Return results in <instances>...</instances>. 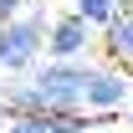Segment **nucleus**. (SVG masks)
Instances as JSON below:
<instances>
[{"instance_id":"f257e3e1","label":"nucleus","mask_w":133,"mask_h":133,"mask_svg":"<svg viewBox=\"0 0 133 133\" xmlns=\"http://www.w3.org/2000/svg\"><path fill=\"white\" fill-rule=\"evenodd\" d=\"M87 77H92V66H72V56H62L51 72H41L36 82H26L16 92V108L21 113H66L82 102Z\"/></svg>"},{"instance_id":"f03ea898","label":"nucleus","mask_w":133,"mask_h":133,"mask_svg":"<svg viewBox=\"0 0 133 133\" xmlns=\"http://www.w3.org/2000/svg\"><path fill=\"white\" fill-rule=\"evenodd\" d=\"M46 26L41 21H5L0 26V66H10V72H26L36 62V46L46 41Z\"/></svg>"},{"instance_id":"7ed1b4c3","label":"nucleus","mask_w":133,"mask_h":133,"mask_svg":"<svg viewBox=\"0 0 133 133\" xmlns=\"http://www.w3.org/2000/svg\"><path fill=\"white\" fill-rule=\"evenodd\" d=\"M123 102H128V82H123L118 72H102V66H92L87 92H82V108H97V113H108V108H123Z\"/></svg>"},{"instance_id":"20e7f679","label":"nucleus","mask_w":133,"mask_h":133,"mask_svg":"<svg viewBox=\"0 0 133 133\" xmlns=\"http://www.w3.org/2000/svg\"><path fill=\"white\" fill-rule=\"evenodd\" d=\"M46 46L56 51V56H77V51L87 46V21H82V16L56 21V26H51V36H46Z\"/></svg>"},{"instance_id":"39448f33","label":"nucleus","mask_w":133,"mask_h":133,"mask_svg":"<svg viewBox=\"0 0 133 133\" xmlns=\"http://www.w3.org/2000/svg\"><path fill=\"white\" fill-rule=\"evenodd\" d=\"M108 51L133 66V21H118V16L108 21Z\"/></svg>"},{"instance_id":"423d86ee","label":"nucleus","mask_w":133,"mask_h":133,"mask_svg":"<svg viewBox=\"0 0 133 133\" xmlns=\"http://www.w3.org/2000/svg\"><path fill=\"white\" fill-rule=\"evenodd\" d=\"M77 16L87 26H108L113 21V0H77Z\"/></svg>"},{"instance_id":"0eeeda50","label":"nucleus","mask_w":133,"mask_h":133,"mask_svg":"<svg viewBox=\"0 0 133 133\" xmlns=\"http://www.w3.org/2000/svg\"><path fill=\"white\" fill-rule=\"evenodd\" d=\"M10 133H51V118H46V113H26Z\"/></svg>"},{"instance_id":"6e6552de","label":"nucleus","mask_w":133,"mask_h":133,"mask_svg":"<svg viewBox=\"0 0 133 133\" xmlns=\"http://www.w3.org/2000/svg\"><path fill=\"white\" fill-rule=\"evenodd\" d=\"M16 10H21V0H0V21H16Z\"/></svg>"},{"instance_id":"1a4fd4ad","label":"nucleus","mask_w":133,"mask_h":133,"mask_svg":"<svg viewBox=\"0 0 133 133\" xmlns=\"http://www.w3.org/2000/svg\"><path fill=\"white\" fill-rule=\"evenodd\" d=\"M0 113H5V97H0Z\"/></svg>"}]
</instances>
